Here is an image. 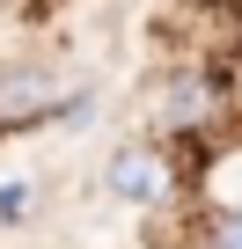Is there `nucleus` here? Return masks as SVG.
<instances>
[{
	"label": "nucleus",
	"instance_id": "nucleus-1",
	"mask_svg": "<svg viewBox=\"0 0 242 249\" xmlns=\"http://www.w3.org/2000/svg\"><path fill=\"white\" fill-rule=\"evenodd\" d=\"M110 191L132 198V205H154V198H169V161H162L154 147H125V154H110Z\"/></svg>",
	"mask_w": 242,
	"mask_h": 249
},
{
	"label": "nucleus",
	"instance_id": "nucleus-2",
	"mask_svg": "<svg viewBox=\"0 0 242 249\" xmlns=\"http://www.w3.org/2000/svg\"><path fill=\"white\" fill-rule=\"evenodd\" d=\"M162 117H169V124H205V117H213V88H205V81H176Z\"/></svg>",
	"mask_w": 242,
	"mask_h": 249
},
{
	"label": "nucleus",
	"instance_id": "nucleus-3",
	"mask_svg": "<svg viewBox=\"0 0 242 249\" xmlns=\"http://www.w3.org/2000/svg\"><path fill=\"white\" fill-rule=\"evenodd\" d=\"M213 198H220V205H242V154H227V161L213 169Z\"/></svg>",
	"mask_w": 242,
	"mask_h": 249
},
{
	"label": "nucleus",
	"instance_id": "nucleus-4",
	"mask_svg": "<svg viewBox=\"0 0 242 249\" xmlns=\"http://www.w3.org/2000/svg\"><path fill=\"white\" fill-rule=\"evenodd\" d=\"M213 249H242V205H227V213H220V227H213Z\"/></svg>",
	"mask_w": 242,
	"mask_h": 249
},
{
	"label": "nucleus",
	"instance_id": "nucleus-5",
	"mask_svg": "<svg viewBox=\"0 0 242 249\" xmlns=\"http://www.w3.org/2000/svg\"><path fill=\"white\" fill-rule=\"evenodd\" d=\"M22 205H30V191H22V183H8V191H0V220H15Z\"/></svg>",
	"mask_w": 242,
	"mask_h": 249
}]
</instances>
